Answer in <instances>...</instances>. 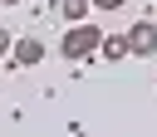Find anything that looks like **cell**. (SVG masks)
Wrapping results in <instances>:
<instances>
[{
	"instance_id": "obj_9",
	"label": "cell",
	"mask_w": 157,
	"mask_h": 137,
	"mask_svg": "<svg viewBox=\"0 0 157 137\" xmlns=\"http://www.w3.org/2000/svg\"><path fill=\"white\" fill-rule=\"evenodd\" d=\"M54 5H64V0H54Z\"/></svg>"
},
{
	"instance_id": "obj_8",
	"label": "cell",
	"mask_w": 157,
	"mask_h": 137,
	"mask_svg": "<svg viewBox=\"0 0 157 137\" xmlns=\"http://www.w3.org/2000/svg\"><path fill=\"white\" fill-rule=\"evenodd\" d=\"M0 5H25V0H0Z\"/></svg>"
},
{
	"instance_id": "obj_4",
	"label": "cell",
	"mask_w": 157,
	"mask_h": 137,
	"mask_svg": "<svg viewBox=\"0 0 157 137\" xmlns=\"http://www.w3.org/2000/svg\"><path fill=\"white\" fill-rule=\"evenodd\" d=\"M98 54L108 59V64H123L132 49H128V34H103V44H98Z\"/></svg>"
},
{
	"instance_id": "obj_3",
	"label": "cell",
	"mask_w": 157,
	"mask_h": 137,
	"mask_svg": "<svg viewBox=\"0 0 157 137\" xmlns=\"http://www.w3.org/2000/svg\"><path fill=\"white\" fill-rule=\"evenodd\" d=\"M39 59H44V39H34V34L15 39V49H10V64H15V68H34Z\"/></svg>"
},
{
	"instance_id": "obj_2",
	"label": "cell",
	"mask_w": 157,
	"mask_h": 137,
	"mask_svg": "<svg viewBox=\"0 0 157 137\" xmlns=\"http://www.w3.org/2000/svg\"><path fill=\"white\" fill-rule=\"evenodd\" d=\"M128 49H132L137 59L157 54V24H152V20H137V24H128Z\"/></svg>"
},
{
	"instance_id": "obj_1",
	"label": "cell",
	"mask_w": 157,
	"mask_h": 137,
	"mask_svg": "<svg viewBox=\"0 0 157 137\" xmlns=\"http://www.w3.org/2000/svg\"><path fill=\"white\" fill-rule=\"evenodd\" d=\"M98 44H103V24H69L64 29V39H59V54L69 59V64H83V59H93L98 54Z\"/></svg>"
},
{
	"instance_id": "obj_5",
	"label": "cell",
	"mask_w": 157,
	"mask_h": 137,
	"mask_svg": "<svg viewBox=\"0 0 157 137\" xmlns=\"http://www.w3.org/2000/svg\"><path fill=\"white\" fill-rule=\"evenodd\" d=\"M88 5H93V0H64V5H59V15H64L69 24H78V20H88Z\"/></svg>"
},
{
	"instance_id": "obj_7",
	"label": "cell",
	"mask_w": 157,
	"mask_h": 137,
	"mask_svg": "<svg viewBox=\"0 0 157 137\" xmlns=\"http://www.w3.org/2000/svg\"><path fill=\"white\" fill-rule=\"evenodd\" d=\"M128 0H93V10H123Z\"/></svg>"
},
{
	"instance_id": "obj_6",
	"label": "cell",
	"mask_w": 157,
	"mask_h": 137,
	"mask_svg": "<svg viewBox=\"0 0 157 137\" xmlns=\"http://www.w3.org/2000/svg\"><path fill=\"white\" fill-rule=\"evenodd\" d=\"M10 49H15V39H10V29H0V59H5Z\"/></svg>"
}]
</instances>
